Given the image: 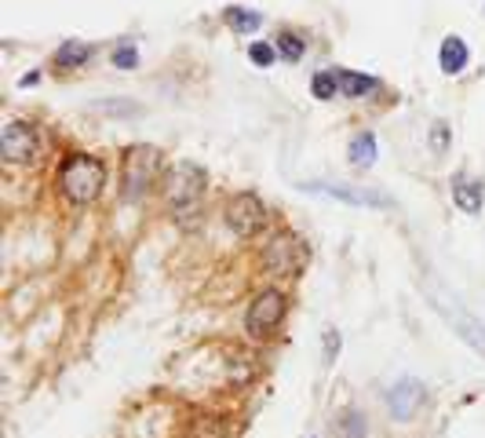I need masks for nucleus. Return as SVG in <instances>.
Segmentation results:
<instances>
[{
	"label": "nucleus",
	"mask_w": 485,
	"mask_h": 438,
	"mask_svg": "<svg viewBox=\"0 0 485 438\" xmlns=\"http://www.w3.org/2000/svg\"><path fill=\"white\" fill-rule=\"evenodd\" d=\"M467 58H471V48H467L457 34H449V37L442 41V48H438V63H442L445 73H460V70L467 66Z\"/></svg>",
	"instance_id": "obj_12"
},
{
	"label": "nucleus",
	"mask_w": 485,
	"mask_h": 438,
	"mask_svg": "<svg viewBox=\"0 0 485 438\" xmlns=\"http://www.w3.org/2000/svg\"><path fill=\"white\" fill-rule=\"evenodd\" d=\"M449 121H435V128H431V150H438V154H445L449 150Z\"/></svg>",
	"instance_id": "obj_20"
},
{
	"label": "nucleus",
	"mask_w": 485,
	"mask_h": 438,
	"mask_svg": "<svg viewBox=\"0 0 485 438\" xmlns=\"http://www.w3.org/2000/svg\"><path fill=\"white\" fill-rule=\"evenodd\" d=\"M438 311L452 321V329L460 333V340H467V343L478 350V355H485V329L478 326V321H474L471 314H460L457 307H445V304H438Z\"/></svg>",
	"instance_id": "obj_10"
},
{
	"label": "nucleus",
	"mask_w": 485,
	"mask_h": 438,
	"mask_svg": "<svg viewBox=\"0 0 485 438\" xmlns=\"http://www.w3.org/2000/svg\"><path fill=\"white\" fill-rule=\"evenodd\" d=\"M113 63H117L120 70H132V66L139 63V55H135V48H117V51H113Z\"/></svg>",
	"instance_id": "obj_22"
},
{
	"label": "nucleus",
	"mask_w": 485,
	"mask_h": 438,
	"mask_svg": "<svg viewBox=\"0 0 485 438\" xmlns=\"http://www.w3.org/2000/svg\"><path fill=\"white\" fill-rule=\"evenodd\" d=\"M289 314V300H285V292L281 288H263L259 296L252 300L249 314H245V329L252 340H266V336H274L278 326L285 321Z\"/></svg>",
	"instance_id": "obj_4"
},
{
	"label": "nucleus",
	"mask_w": 485,
	"mask_h": 438,
	"mask_svg": "<svg viewBox=\"0 0 485 438\" xmlns=\"http://www.w3.org/2000/svg\"><path fill=\"white\" fill-rule=\"evenodd\" d=\"M347 158H350V165H354V168H369V165L376 161V139H373V132H361V135H354V139H350V150H347Z\"/></svg>",
	"instance_id": "obj_14"
},
{
	"label": "nucleus",
	"mask_w": 485,
	"mask_h": 438,
	"mask_svg": "<svg viewBox=\"0 0 485 438\" xmlns=\"http://www.w3.org/2000/svg\"><path fill=\"white\" fill-rule=\"evenodd\" d=\"M423 402H427V388H423L420 380H398V384L390 388V395H387V405H390L394 420H412Z\"/></svg>",
	"instance_id": "obj_9"
},
{
	"label": "nucleus",
	"mask_w": 485,
	"mask_h": 438,
	"mask_svg": "<svg viewBox=\"0 0 485 438\" xmlns=\"http://www.w3.org/2000/svg\"><path fill=\"white\" fill-rule=\"evenodd\" d=\"M266 223V209L256 194H237L230 204H227V227L237 234V238H252L259 234Z\"/></svg>",
	"instance_id": "obj_6"
},
{
	"label": "nucleus",
	"mask_w": 485,
	"mask_h": 438,
	"mask_svg": "<svg viewBox=\"0 0 485 438\" xmlns=\"http://www.w3.org/2000/svg\"><path fill=\"white\" fill-rule=\"evenodd\" d=\"M278 51L289 58V63H299L303 51H307V48H303V37H296V34H281V37H278Z\"/></svg>",
	"instance_id": "obj_19"
},
{
	"label": "nucleus",
	"mask_w": 485,
	"mask_h": 438,
	"mask_svg": "<svg viewBox=\"0 0 485 438\" xmlns=\"http://www.w3.org/2000/svg\"><path fill=\"white\" fill-rule=\"evenodd\" d=\"M452 201H457L460 212L478 216L481 212V183L467 180V175H457V180H452Z\"/></svg>",
	"instance_id": "obj_11"
},
{
	"label": "nucleus",
	"mask_w": 485,
	"mask_h": 438,
	"mask_svg": "<svg viewBox=\"0 0 485 438\" xmlns=\"http://www.w3.org/2000/svg\"><path fill=\"white\" fill-rule=\"evenodd\" d=\"M303 190H314V194H328L336 201H347V204H361V209H390V197L380 194V190H369V187H343V183H332V180H318V183H303Z\"/></svg>",
	"instance_id": "obj_7"
},
{
	"label": "nucleus",
	"mask_w": 485,
	"mask_h": 438,
	"mask_svg": "<svg viewBox=\"0 0 485 438\" xmlns=\"http://www.w3.org/2000/svg\"><path fill=\"white\" fill-rule=\"evenodd\" d=\"M336 431H340V438H366V417H361L358 409H347L336 424Z\"/></svg>",
	"instance_id": "obj_17"
},
{
	"label": "nucleus",
	"mask_w": 485,
	"mask_h": 438,
	"mask_svg": "<svg viewBox=\"0 0 485 438\" xmlns=\"http://www.w3.org/2000/svg\"><path fill=\"white\" fill-rule=\"evenodd\" d=\"M103 183H106V168L92 154H70L63 161V168H58V190H63L66 201H73V204L96 201Z\"/></svg>",
	"instance_id": "obj_1"
},
{
	"label": "nucleus",
	"mask_w": 485,
	"mask_h": 438,
	"mask_svg": "<svg viewBox=\"0 0 485 438\" xmlns=\"http://www.w3.org/2000/svg\"><path fill=\"white\" fill-rule=\"evenodd\" d=\"M274 55H278L274 44H252L249 48V58H252L256 66H270V63H274Z\"/></svg>",
	"instance_id": "obj_21"
},
{
	"label": "nucleus",
	"mask_w": 485,
	"mask_h": 438,
	"mask_svg": "<svg viewBox=\"0 0 485 438\" xmlns=\"http://www.w3.org/2000/svg\"><path fill=\"white\" fill-rule=\"evenodd\" d=\"M227 22L237 29V34H252V29H259V15L256 12H249V8H230L227 12Z\"/></svg>",
	"instance_id": "obj_18"
},
{
	"label": "nucleus",
	"mask_w": 485,
	"mask_h": 438,
	"mask_svg": "<svg viewBox=\"0 0 485 438\" xmlns=\"http://www.w3.org/2000/svg\"><path fill=\"white\" fill-rule=\"evenodd\" d=\"M307 259H311L307 242L296 238V234H278L263 252V267L274 278H296L303 267H307Z\"/></svg>",
	"instance_id": "obj_5"
},
{
	"label": "nucleus",
	"mask_w": 485,
	"mask_h": 438,
	"mask_svg": "<svg viewBox=\"0 0 485 438\" xmlns=\"http://www.w3.org/2000/svg\"><path fill=\"white\" fill-rule=\"evenodd\" d=\"M96 51H92V44H81V41H70V44H63L55 51V63L63 66V70H73V66H84L88 58H92Z\"/></svg>",
	"instance_id": "obj_15"
},
{
	"label": "nucleus",
	"mask_w": 485,
	"mask_h": 438,
	"mask_svg": "<svg viewBox=\"0 0 485 438\" xmlns=\"http://www.w3.org/2000/svg\"><path fill=\"white\" fill-rule=\"evenodd\" d=\"M340 92V77H336V70H321V73H314V81H311V96L314 99H332Z\"/></svg>",
	"instance_id": "obj_16"
},
{
	"label": "nucleus",
	"mask_w": 485,
	"mask_h": 438,
	"mask_svg": "<svg viewBox=\"0 0 485 438\" xmlns=\"http://www.w3.org/2000/svg\"><path fill=\"white\" fill-rule=\"evenodd\" d=\"M0 154H4V161H12V165H29L37 154V132L22 121H12L4 128V135H0Z\"/></svg>",
	"instance_id": "obj_8"
},
{
	"label": "nucleus",
	"mask_w": 485,
	"mask_h": 438,
	"mask_svg": "<svg viewBox=\"0 0 485 438\" xmlns=\"http://www.w3.org/2000/svg\"><path fill=\"white\" fill-rule=\"evenodd\" d=\"M336 77H340V92H343V96H350V99L373 96L376 88H380V81H376V77H369V73H358V70H336Z\"/></svg>",
	"instance_id": "obj_13"
},
{
	"label": "nucleus",
	"mask_w": 485,
	"mask_h": 438,
	"mask_svg": "<svg viewBox=\"0 0 485 438\" xmlns=\"http://www.w3.org/2000/svg\"><path fill=\"white\" fill-rule=\"evenodd\" d=\"M204 187H208V175L201 165L194 161H183L168 172L165 180V197H168V209L175 212V219H194L197 209H201V197H204Z\"/></svg>",
	"instance_id": "obj_2"
},
{
	"label": "nucleus",
	"mask_w": 485,
	"mask_h": 438,
	"mask_svg": "<svg viewBox=\"0 0 485 438\" xmlns=\"http://www.w3.org/2000/svg\"><path fill=\"white\" fill-rule=\"evenodd\" d=\"M161 172V150L158 146H128L125 150V201L146 197V190H154Z\"/></svg>",
	"instance_id": "obj_3"
}]
</instances>
